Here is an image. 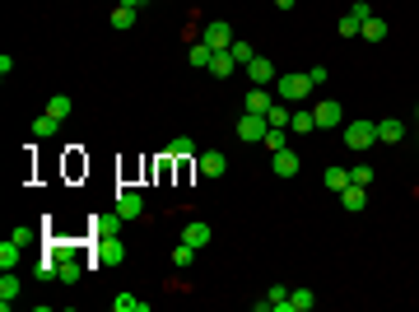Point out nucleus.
<instances>
[{
  "instance_id": "f257e3e1",
  "label": "nucleus",
  "mask_w": 419,
  "mask_h": 312,
  "mask_svg": "<svg viewBox=\"0 0 419 312\" xmlns=\"http://www.w3.org/2000/svg\"><path fill=\"white\" fill-rule=\"evenodd\" d=\"M275 94H279V103H303V98L312 94L308 70H303V75H279L275 79Z\"/></svg>"
},
{
  "instance_id": "f03ea898",
  "label": "nucleus",
  "mask_w": 419,
  "mask_h": 312,
  "mask_svg": "<svg viewBox=\"0 0 419 312\" xmlns=\"http://www.w3.org/2000/svg\"><path fill=\"white\" fill-rule=\"evenodd\" d=\"M122 261H126L122 233H108V238H98V243H93V265H122Z\"/></svg>"
},
{
  "instance_id": "7ed1b4c3",
  "label": "nucleus",
  "mask_w": 419,
  "mask_h": 312,
  "mask_svg": "<svg viewBox=\"0 0 419 312\" xmlns=\"http://www.w3.org/2000/svg\"><path fill=\"white\" fill-rule=\"evenodd\" d=\"M345 145H350V149H372V145H377V126L363 122V117L350 122V126H345Z\"/></svg>"
},
{
  "instance_id": "20e7f679",
  "label": "nucleus",
  "mask_w": 419,
  "mask_h": 312,
  "mask_svg": "<svg viewBox=\"0 0 419 312\" xmlns=\"http://www.w3.org/2000/svg\"><path fill=\"white\" fill-rule=\"evenodd\" d=\"M265 131H270V122H265L261 112H243L238 117V140H265Z\"/></svg>"
},
{
  "instance_id": "39448f33",
  "label": "nucleus",
  "mask_w": 419,
  "mask_h": 312,
  "mask_svg": "<svg viewBox=\"0 0 419 312\" xmlns=\"http://www.w3.org/2000/svg\"><path fill=\"white\" fill-rule=\"evenodd\" d=\"M312 117H317V131H336V126L345 122V108L336 103V98H322V103L312 108Z\"/></svg>"
},
{
  "instance_id": "423d86ee",
  "label": "nucleus",
  "mask_w": 419,
  "mask_h": 312,
  "mask_svg": "<svg viewBox=\"0 0 419 312\" xmlns=\"http://www.w3.org/2000/svg\"><path fill=\"white\" fill-rule=\"evenodd\" d=\"M201 42H205V47H215V51H229V47H233V24H224V19H215V24H205Z\"/></svg>"
},
{
  "instance_id": "0eeeda50",
  "label": "nucleus",
  "mask_w": 419,
  "mask_h": 312,
  "mask_svg": "<svg viewBox=\"0 0 419 312\" xmlns=\"http://www.w3.org/2000/svg\"><path fill=\"white\" fill-rule=\"evenodd\" d=\"M243 70H247V79H252V84H256V89H270V84H275V65H270V61H265V56H256V61H252V65H243Z\"/></svg>"
},
{
  "instance_id": "6e6552de",
  "label": "nucleus",
  "mask_w": 419,
  "mask_h": 312,
  "mask_svg": "<svg viewBox=\"0 0 419 312\" xmlns=\"http://www.w3.org/2000/svg\"><path fill=\"white\" fill-rule=\"evenodd\" d=\"M112 210H117V215H122L126 224H131V219H140V215H145V196H140V191H122Z\"/></svg>"
},
{
  "instance_id": "1a4fd4ad",
  "label": "nucleus",
  "mask_w": 419,
  "mask_h": 312,
  "mask_svg": "<svg viewBox=\"0 0 419 312\" xmlns=\"http://www.w3.org/2000/svg\"><path fill=\"white\" fill-rule=\"evenodd\" d=\"M377 126V145H401L405 140V122L401 117H382V122H372Z\"/></svg>"
},
{
  "instance_id": "9d476101",
  "label": "nucleus",
  "mask_w": 419,
  "mask_h": 312,
  "mask_svg": "<svg viewBox=\"0 0 419 312\" xmlns=\"http://www.w3.org/2000/svg\"><path fill=\"white\" fill-rule=\"evenodd\" d=\"M270 168H275V177H298V154L284 145V149H275V154H270Z\"/></svg>"
},
{
  "instance_id": "9b49d317",
  "label": "nucleus",
  "mask_w": 419,
  "mask_h": 312,
  "mask_svg": "<svg viewBox=\"0 0 419 312\" xmlns=\"http://www.w3.org/2000/svg\"><path fill=\"white\" fill-rule=\"evenodd\" d=\"M196 168H201L205 177H224V168H229V158L219 154V149H205V154L196 158Z\"/></svg>"
},
{
  "instance_id": "f8f14e48",
  "label": "nucleus",
  "mask_w": 419,
  "mask_h": 312,
  "mask_svg": "<svg viewBox=\"0 0 419 312\" xmlns=\"http://www.w3.org/2000/svg\"><path fill=\"white\" fill-rule=\"evenodd\" d=\"M210 238H215V229H210V224H186V229H182V243H191L196 252L210 247Z\"/></svg>"
},
{
  "instance_id": "ddd939ff",
  "label": "nucleus",
  "mask_w": 419,
  "mask_h": 312,
  "mask_svg": "<svg viewBox=\"0 0 419 312\" xmlns=\"http://www.w3.org/2000/svg\"><path fill=\"white\" fill-rule=\"evenodd\" d=\"M340 205L350 210V215H359V210L368 205V187H354V182H350V187L340 191Z\"/></svg>"
},
{
  "instance_id": "4468645a",
  "label": "nucleus",
  "mask_w": 419,
  "mask_h": 312,
  "mask_svg": "<svg viewBox=\"0 0 419 312\" xmlns=\"http://www.w3.org/2000/svg\"><path fill=\"white\" fill-rule=\"evenodd\" d=\"M15 298H19V275L15 270H5V275H0V308L10 312L15 308Z\"/></svg>"
},
{
  "instance_id": "2eb2a0df",
  "label": "nucleus",
  "mask_w": 419,
  "mask_h": 312,
  "mask_svg": "<svg viewBox=\"0 0 419 312\" xmlns=\"http://www.w3.org/2000/svg\"><path fill=\"white\" fill-rule=\"evenodd\" d=\"M112 312H149V298H135V294H112Z\"/></svg>"
},
{
  "instance_id": "dca6fc26",
  "label": "nucleus",
  "mask_w": 419,
  "mask_h": 312,
  "mask_svg": "<svg viewBox=\"0 0 419 312\" xmlns=\"http://www.w3.org/2000/svg\"><path fill=\"white\" fill-rule=\"evenodd\" d=\"M243 108H247V112H261V117H265V112L275 108V103H270V89H256V84H252V89H247V103H243Z\"/></svg>"
},
{
  "instance_id": "f3484780",
  "label": "nucleus",
  "mask_w": 419,
  "mask_h": 312,
  "mask_svg": "<svg viewBox=\"0 0 419 312\" xmlns=\"http://www.w3.org/2000/svg\"><path fill=\"white\" fill-rule=\"evenodd\" d=\"M359 38H363V42H382V38H387V19L368 15L363 19V28H359Z\"/></svg>"
},
{
  "instance_id": "a211bd4d",
  "label": "nucleus",
  "mask_w": 419,
  "mask_h": 312,
  "mask_svg": "<svg viewBox=\"0 0 419 312\" xmlns=\"http://www.w3.org/2000/svg\"><path fill=\"white\" fill-rule=\"evenodd\" d=\"M312 303H317V294H312V289H289L284 312H312Z\"/></svg>"
},
{
  "instance_id": "6ab92c4d",
  "label": "nucleus",
  "mask_w": 419,
  "mask_h": 312,
  "mask_svg": "<svg viewBox=\"0 0 419 312\" xmlns=\"http://www.w3.org/2000/svg\"><path fill=\"white\" fill-rule=\"evenodd\" d=\"M322 182H326L331 191H336V196H340V191L350 187V168H340V163H331V168L322 172Z\"/></svg>"
},
{
  "instance_id": "aec40b11",
  "label": "nucleus",
  "mask_w": 419,
  "mask_h": 312,
  "mask_svg": "<svg viewBox=\"0 0 419 312\" xmlns=\"http://www.w3.org/2000/svg\"><path fill=\"white\" fill-rule=\"evenodd\" d=\"M56 131H61V122H56V117H51V112H42V117H38V122H33V140H51V136H56Z\"/></svg>"
},
{
  "instance_id": "412c9836",
  "label": "nucleus",
  "mask_w": 419,
  "mask_h": 312,
  "mask_svg": "<svg viewBox=\"0 0 419 312\" xmlns=\"http://www.w3.org/2000/svg\"><path fill=\"white\" fill-rule=\"evenodd\" d=\"M233 70H238V61H233V51H215V61H210V75H215V79H229Z\"/></svg>"
},
{
  "instance_id": "4be33fe9",
  "label": "nucleus",
  "mask_w": 419,
  "mask_h": 312,
  "mask_svg": "<svg viewBox=\"0 0 419 312\" xmlns=\"http://www.w3.org/2000/svg\"><path fill=\"white\" fill-rule=\"evenodd\" d=\"M19 256H24V247H19L15 238H5V243H0V270H15Z\"/></svg>"
},
{
  "instance_id": "5701e85b",
  "label": "nucleus",
  "mask_w": 419,
  "mask_h": 312,
  "mask_svg": "<svg viewBox=\"0 0 419 312\" xmlns=\"http://www.w3.org/2000/svg\"><path fill=\"white\" fill-rule=\"evenodd\" d=\"M186 61L196 65V70H210V61H215V47H205V42H191V51H186Z\"/></svg>"
},
{
  "instance_id": "b1692460",
  "label": "nucleus",
  "mask_w": 419,
  "mask_h": 312,
  "mask_svg": "<svg viewBox=\"0 0 419 312\" xmlns=\"http://www.w3.org/2000/svg\"><path fill=\"white\" fill-rule=\"evenodd\" d=\"M289 131H294V136H308V131H317V117H312V108L294 112V117H289Z\"/></svg>"
},
{
  "instance_id": "393cba45",
  "label": "nucleus",
  "mask_w": 419,
  "mask_h": 312,
  "mask_svg": "<svg viewBox=\"0 0 419 312\" xmlns=\"http://www.w3.org/2000/svg\"><path fill=\"white\" fill-rule=\"evenodd\" d=\"M79 275H84L79 256H61V275H56V280H61V284H79Z\"/></svg>"
},
{
  "instance_id": "a878e982",
  "label": "nucleus",
  "mask_w": 419,
  "mask_h": 312,
  "mask_svg": "<svg viewBox=\"0 0 419 312\" xmlns=\"http://www.w3.org/2000/svg\"><path fill=\"white\" fill-rule=\"evenodd\" d=\"M135 15H140V10H131V5H117V10H112V28H117V33L135 28Z\"/></svg>"
},
{
  "instance_id": "bb28decb",
  "label": "nucleus",
  "mask_w": 419,
  "mask_h": 312,
  "mask_svg": "<svg viewBox=\"0 0 419 312\" xmlns=\"http://www.w3.org/2000/svg\"><path fill=\"white\" fill-rule=\"evenodd\" d=\"M233 61H238V65H252V61H256V47H252V42H243V38H233Z\"/></svg>"
},
{
  "instance_id": "cd10ccee",
  "label": "nucleus",
  "mask_w": 419,
  "mask_h": 312,
  "mask_svg": "<svg viewBox=\"0 0 419 312\" xmlns=\"http://www.w3.org/2000/svg\"><path fill=\"white\" fill-rule=\"evenodd\" d=\"M47 112H51L56 122H65V117H70V94H51L47 98Z\"/></svg>"
},
{
  "instance_id": "c85d7f7f",
  "label": "nucleus",
  "mask_w": 419,
  "mask_h": 312,
  "mask_svg": "<svg viewBox=\"0 0 419 312\" xmlns=\"http://www.w3.org/2000/svg\"><path fill=\"white\" fill-rule=\"evenodd\" d=\"M196 154V140H191V136H177V140L168 145V158H191Z\"/></svg>"
},
{
  "instance_id": "c756f323",
  "label": "nucleus",
  "mask_w": 419,
  "mask_h": 312,
  "mask_svg": "<svg viewBox=\"0 0 419 312\" xmlns=\"http://www.w3.org/2000/svg\"><path fill=\"white\" fill-rule=\"evenodd\" d=\"M93 224H98V238H108V233H122V224H126V219L117 215V210H112V215H103V219H93Z\"/></svg>"
},
{
  "instance_id": "7c9ffc66",
  "label": "nucleus",
  "mask_w": 419,
  "mask_h": 312,
  "mask_svg": "<svg viewBox=\"0 0 419 312\" xmlns=\"http://www.w3.org/2000/svg\"><path fill=\"white\" fill-rule=\"evenodd\" d=\"M265 149H270V154H275V149H284V145H289V131H284V126H270V131H265Z\"/></svg>"
},
{
  "instance_id": "2f4dec72",
  "label": "nucleus",
  "mask_w": 419,
  "mask_h": 312,
  "mask_svg": "<svg viewBox=\"0 0 419 312\" xmlns=\"http://www.w3.org/2000/svg\"><path fill=\"white\" fill-rule=\"evenodd\" d=\"M191 261H196V247H191V243H177V247H172V265H177V270H186Z\"/></svg>"
},
{
  "instance_id": "473e14b6",
  "label": "nucleus",
  "mask_w": 419,
  "mask_h": 312,
  "mask_svg": "<svg viewBox=\"0 0 419 312\" xmlns=\"http://www.w3.org/2000/svg\"><path fill=\"white\" fill-rule=\"evenodd\" d=\"M289 117H294V112H289V103H275V108L265 112V122H270V126H284V131H289Z\"/></svg>"
},
{
  "instance_id": "72a5a7b5",
  "label": "nucleus",
  "mask_w": 419,
  "mask_h": 312,
  "mask_svg": "<svg viewBox=\"0 0 419 312\" xmlns=\"http://www.w3.org/2000/svg\"><path fill=\"white\" fill-rule=\"evenodd\" d=\"M359 28H363V19H354V15H340V38H359Z\"/></svg>"
},
{
  "instance_id": "f704fd0d",
  "label": "nucleus",
  "mask_w": 419,
  "mask_h": 312,
  "mask_svg": "<svg viewBox=\"0 0 419 312\" xmlns=\"http://www.w3.org/2000/svg\"><path fill=\"white\" fill-rule=\"evenodd\" d=\"M350 182H354V187H368V182H372V168H368V163L350 168Z\"/></svg>"
},
{
  "instance_id": "c9c22d12",
  "label": "nucleus",
  "mask_w": 419,
  "mask_h": 312,
  "mask_svg": "<svg viewBox=\"0 0 419 312\" xmlns=\"http://www.w3.org/2000/svg\"><path fill=\"white\" fill-rule=\"evenodd\" d=\"M10 238H15L19 247H28L33 238H38V229H33V224H19V229H15V233H10Z\"/></svg>"
},
{
  "instance_id": "e433bc0d",
  "label": "nucleus",
  "mask_w": 419,
  "mask_h": 312,
  "mask_svg": "<svg viewBox=\"0 0 419 312\" xmlns=\"http://www.w3.org/2000/svg\"><path fill=\"white\" fill-rule=\"evenodd\" d=\"M308 79H312V89H322L326 79H331V70H326V65H312V70H308Z\"/></svg>"
},
{
  "instance_id": "4c0bfd02",
  "label": "nucleus",
  "mask_w": 419,
  "mask_h": 312,
  "mask_svg": "<svg viewBox=\"0 0 419 312\" xmlns=\"http://www.w3.org/2000/svg\"><path fill=\"white\" fill-rule=\"evenodd\" d=\"M298 0H275V10H294Z\"/></svg>"
},
{
  "instance_id": "58836bf2",
  "label": "nucleus",
  "mask_w": 419,
  "mask_h": 312,
  "mask_svg": "<svg viewBox=\"0 0 419 312\" xmlns=\"http://www.w3.org/2000/svg\"><path fill=\"white\" fill-rule=\"evenodd\" d=\"M117 5H131V10H140V5H149V0H117Z\"/></svg>"
},
{
  "instance_id": "ea45409f",
  "label": "nucleus",
  "mask_w": 419,
  "mask_h": 312,
  "mask_svg": "<svg viewBox=\"0 0 419 312\" xmlns=\"http://www.w3.org/2000/svg\"><path fill=\"white\" fill-rule=\"evenodd\" d=\"M415 117H419V108H415Z\"/></svg>"
}]
</instances>
